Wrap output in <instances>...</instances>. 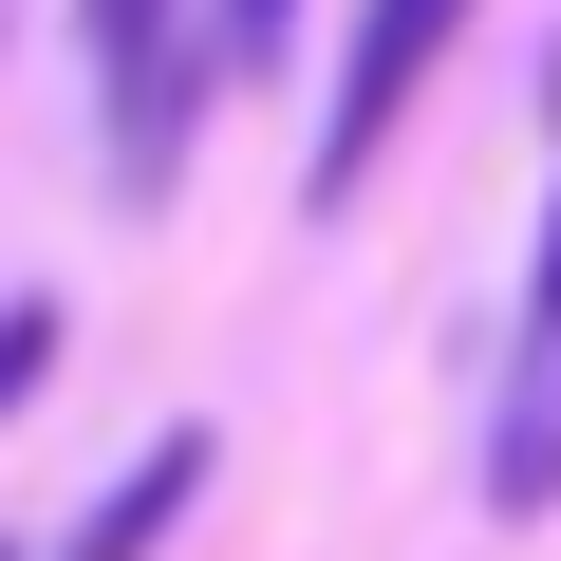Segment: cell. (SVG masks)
I'll use <instances>...</instances> for the list:
<instances>
[{
    "instance_id": "obj_2",
    "label": "cell",
    "mask_w": 561,
    "mask_h": 561,
    "mask_svg": "<svg viewBox=\"0 0 561 561\" xmlns=\"http://www.w3.org/2000/svg\"><path fill=\"white\" fill-rule=\"evenodd\" d=\"M76 20H94V76H113V187H169V150H187V94H206L187 0H76Z\"/></svg>"
},
{
    "instance_id": "obj_1",
    "label": "cell",
    "mask_w": 561,
    "mask_h": 561,
    "mask_svg": "<svg viewBox=\"0 0 561 561\" xmlns=\"http://www.w3.org/2000/svg\"><path fill=\"white\" fill-rule=\"evenodd\" d=\"M449 38H468V0H356V38H337V113H319V206L375 187V150H393L412 94L449 76Z\"/></svg>"
},
{
    "instance_id": "obj_4",
    "label": "cell",
    "mask_w": 561,
    "mask_h": 561,
    "mask_svg": "<svg viewBox=\"0 0 561 561\" xmlns=\"http://www.w3.org/2000/svg\"><path fill=\"white\" fill-rule=\"evenodd\" d=\"M187 505H206V431H150V449H131V486H113V505H94L76 542H57V561H150V542H169Z\"/></svg>"
},
{
    "instance_id": "obj_7",
    "label": "cell",
    "mask_w": 561,
    "mask_h": 561,
    "mask_svg": "<svg viewBox=\"0 0 561 561\" xmlns=\"http://www.w3.org/2000/svg\"><path fill=\"white\" fill-rule=\"evenodd\" d=\"M0 561H20V542H0Z\"/></svg>"
},
{
    "instance_id": "obj_5",
    "label": "cell",
    "mask_w": 561,
    "mask_h": 561,
    "mask_svg": "<svg viewBox=\"0 0 561 561\" xmlns=\"http://www.w3.org/2000/svg\"><path fill=\"white\" fill-rule=\"evenodd\" d=\"M280 38H300V0H225V20H206L225 76H280Z\"/></svg>"
},
{
    "instance_id": "obj_3",
    "label": "cell",
    "mask_w": 561,
    "mask_h": 561,
    "mask_svg": "<svg viewBox=\"0 0 561 561\" xmlns=\"http://www.w3.org/2000/svg\"><path fill=\"white\" fill-rule=\"evenodd\" d=\"M486 505L505 524L561 505V300H524V356H505V412H486Z\"/></svg>"
},
{
    "instance_id": "obj_6",
    "label": "cell",
    "mask_w": 561,
    "mask_h": 561,
    "mask_svg": "<svg viewBox=\"0 0 561 561\" xmlns=\"http://www.w3.org/2000/svg\"><path fill=\"white\" fill-rule=\"evenodd\" d=\"M38 375H57V300H0V412H20Z\"/></svg>"
}]
</instances>
